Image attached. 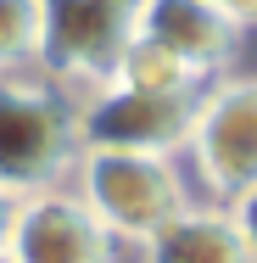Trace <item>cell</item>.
Listing matches in <instances>:
<instances>
[{"mask_svg": "<svg viewBox=\"0 0 257 263\" xmlns=\"http://www.w3.org/2000/svg\"><path fill=\"white\" fill-rule=\"evenodd\" d=\"M78 106L73 90L51 84L39 67L0 79V185L17 196L67 185L78 162Z\"/></svg>", "mask_w": 257, "mask_h": 263, "instance_id": "1", "label": "cell"}, {"mask_svg": "<svg viewBox=\"0 0 257 263\" xmlns=\"http://www.w3.org/2000/svg\"><path fill=\"white\" fill-rule=\"evenodd\" d=\"M67 191L129 247H146L173 213L190 208V185L179 162L151 152H78Z\"/></svg>", "mask_w": 257, "mask_h": 263, "instance_id": "2", "label": "cell"}, {"mask_svg": "<svg viewBox=\"0 0 257 263\" xmlns=\"http://www.w3.org/2000/svg\"><path fill=\"white\" fill-rule=\"evenodd\" d=\"M140 0H39V73L62 90H95L134 45Z\"/></svg>", "mask_w": 257, "mask_h": 263, "instance_id": "3", "label": "cell"}, {"mask_svg": "<svg viewBox=\"0 0 257 263\" xmlns=\"http://www.w3.org/2000/svg\"><path fill=\"white\" fill-rule=\"evenodd\" d=\"M207 90V84H202ZM202 90H185V96H146V90H129V84H95V90H78V146L84 152H151V157H185L190 146V123H196V106Z\"/></svg>", "mask_w": 257, "mask_h": 263, "instance_id": "4", "label": "cell"}, {"mask_svg": "<svg viewBox=\"0 0 257 263\" xmlns=\"http://www.w3.org/2000/svg\"><path fill=\"white\" fill-rule=\"evenodd\" d=\"M185 157L218 202H235L246 185H257V73L207 79Z\"/></svg>", "mask_w": 257, "mask_h": 263, "instance_id": "5", "label": "cell"}, {"mask_svg": "<svg viewBox=\"0 0 257 263\" xmlns=\"http://www.w3.org/2000/svg\"><path fill=\"white\" fill-rule=\"evenodd\" d=\"M117 247L123 241L67 185H51V191L23 196L6 258L11 263H117Z\"/></svg>", "mask_w": 257, "mask_h": 263, "instance_id": "6", "label": "cell"}, {"mask_svg": "<svg viewBox=\"0 0 257 263\" xmlns=\"http://www.w3.org/2000/svg\"><path fill=\"white\" fill-rule=\"evenodd\" d=\"M134 40H151L168 56H179L190 73L218 79L241 51V28L212 6V0H140V28Z\"/></svg>", "mask_w": 257, "mask_h": 263, "instance_id": "7", "label": "cell"}, {"mask_svg": "<svg viewBox=\"0 0 257 263\" xmlns=\"http://www.w3.org/2000/svg\"><path fill=\"white\" fill-rule=\"evenodd\" d=\"M140 252H146V263H257L224 202H212V208L190 202L185 213H173Z\"/></svg>", "mask_w": 257, "mask_h": 263, "instance_id": "8", "label": "cell"}, {"mask_svg": "<svg viewBox=\"0 0 257 263\" xmlns=\"http://www.w3.org/2000/svg\"><path fill=\"white\" fill-rule=\"evenodd\" d=\"M112 84H129V90H146V96H185V90H202L207 79H202V73H190L179 56H168L162 45L134 40L129 51L117 56Z\"/></svg>", "mask_w": 257, "mask_h": 263, "instance_id": "9", "label": "cell"}, {"mask_svg": "<svg viewBox=\"0 0 257 263\" xmlns=\"http://www.w3.org/2000/svg\"><path fill=\"white\" fill-rule=\"evenodd\" d=\"M39 67V0H0V79Z\"/></svg>", "mask_w": 257, "mask_h": 263, "instance_id": "10", "label": "cell"}, {"mask_svg": "<svg viewBox=\"0 0 257 263\" xmlns=\"http://www.w3.org/2000/svg\"><path fill=\"white\" fill-rule=\"evenodd\" d=\"M229 208V218L241 224V235H246V247H252V258H257V185H246L235 202H224Z\"/></svg>", "mask_w": 257, "mask_h": 263, "instance_id": "11", "label": "cell"}, {"mask_svg": "<svg viewBox=\"0 0 257 263\" xmlns=\"http://www.w3.org/2000/svg\"><path fill=\"white\" fill-rule=\"evenodd\" d=\"M17 208H23V196L0 185V252L11 247V230H17Z\"/></svg>", "mask_w": 257, "mask_h": 263, "instance_id": "12", "label": "cell"}, {"mask_svg": "<svg viewBox=\"0 0 257 263\" xmlns=\"http://www.w3.org/2000/svg\"><path fill=\"white\" fill-rule=\"evenodd\" d=\"M212 6H218V11H224L241 34H246V28H257V0H212Z\"/></svg>", "mask_w": 257, "mask_h": 263, "instance_id": "13", "label": "cell"}, {"mask_svg": "<svg viewBox=\"0 0 257 263\" xmlns=\"http://www.w3.org/2000/svg\"><path fill=\"white\" fill-rule=\"evenodd\" d=\"M0 263H11V258H6V252H0Z\"/></svg>", "mask_w": 257, "mask_h": 263, "instance_id": "14", "label": "cell"}]
</instances>
